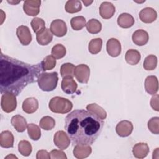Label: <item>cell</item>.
<instances>
[{
	"label": "cell",
	"mask_w": 159,
	"mask_h": 159,
	"mask_svg": "<svg viewBox=\"0 0 159 159\" xmlns=\"http://www.w3.org/2000/svg\"><path fill=\"white\" fill-rule=\"evenodd\" d=\"M43 69L41 63L30 65L1 52L0 91L18 96L28 84L37 81Z\"/></svg>",
	"instance_id": "6da1fadb"
},
{
	"label": "cell",
	"mask_w": 159,
	"mask_h": 159,
	"mask_svg": "<svg viewBox=\"0 0 159 159\" xmlns=\"http://www.w3.org/2000/svg\"><path fill=\"white\" fill-rule=\"evenodd\" d=\"M104 122L96 115L84 109H76L65 119V130L72 144L92 145L101 134Z\"/></svg>",
	"instance_id": "7a4b0ae2"
},
{
	"label": "cell",
	"mask_w": 159,
	"mask_h": 159,
	"mask_svg": "<svg viewBox=\"0 0 159 159\" xmlns=\"http://www.w3.org/2000/svg\"><path fill=\"white\" fill-rule=\"evenodd\" d=\"M58 76L57 72L42 73L38 79L37 83L39 87L43 91H53L58 83Z\"/></svg>",
	"instance_id": "3957f363"
},
{
	"label": "cell",
	"mask_w": 159,
	"mask_h": 159,
	"mask_svg": "<svg viewBox=\"0 0 159 159\" xmlns=\"http://www.w3.org/2000/svg\"><path fill=\"white\" fill-rule=\"evenodd\" d=\"M48 107L50 111L54 113L66 114L72 109L73 104L68 99L55 96L50 99Z\"/></svg>",
	"instance_id": "277c9868"
},
{
	"label": "cell",
	"mask_w": 159,
	"mask_h": 159,
	"mask_svg": "<svg viewBox=\"0 0 159 159\" xmlns=\"http://www.w3.org/2000/svg\"><path fill=\"white\" fill-rule=\"evenodd\" d=\"M1 106L5 112L9 113L14 111L17 107L16 96L11 93L2 94Z\"/></svg>",
	"instance_id": "5b68a950"
},
{
	"label": "cell",
	"mask_w": 159,
	"mask_h": 159,
	"mask_svg": "<svg viewBox=\"0 0 159 159\" xmlns=\"http://www.w3.org/2000/svg\"><path fill=\"white\" fill-rule=\"evenodd\" d=\"M74 76L81 83H87L90 76V69L87 65L80 64L75 66Z\"/></svg>",
	"instance_id": "8992f818"
},
{
	"label": "cell",
	"mask_w": 159,
	"mask_h": 159,
	"mask_svg": "<svg viewBox=\"0 0 159 159\" xmlns=\"http://www.w3.org/2000/svg\"><path fill=\"white\" fill-rule=\"evenodd\" d=\"M55 145L61 150L66 149L70 143V139L64 131L60 130L57 132L53 137Z\"/></svg>",
	"instance_id": "52a82bcc"
},
{
	"label": "cell",
	"mask_w": 159,
	"mask_h": 159,
	"mask_svg": "<svg viewBox=\"0 0 159 159\" xmlns=\"http://www.w3.org/2000/svg\"><path fill=\"white\" fill-rule=\"evenodd\" d=\"M41 1L39 0H29L24 2L23 9L24 12L30 16H36L40 12Z\"/></svg>",
	"instance_id": "ba28073f"
},
{
	"label": "cell",
	"mask_w": 159,
	"mask_h": 159,
	"mask_svg": "<svg viewBox=\"0 0 159 159\" xmlns=\"http://www.w3.org/2000/svg\"><path fill=\"white\" fill-rule=\"evenodd\" d=\"M50 30L57 37H63L67 32V26L63 20L55 19L50 24Z\"/></svg>",
	"instance_id": "9c48e42d"
},
{
	"label": "cell",
	"mask_w": 159,
	"mask_h": 159,
	"mask_svg": "<svg viewBox=\"0 0 159 159\" xmlns=\"http://www.w3.org/2000/svg\"><path fill=\"white\" fill-rule=\"evenodd\" d=\"M116 131L117 135L120 137H128L133 131V124L129 120H122L117 124L116 127Z\"/></svg>",
	"instance_id": "30bf717a"
},
{
	"label": "cell",
	"mask_w": 159,
	"mask_h": 159,
	"mask_svg": "<svg viewBox=\"0 0 159 159\" xmlns=\"http://www.w3.org/2000/svg\"><path fill=\"white\" fill-rule=\"evenodd\" d=\"M17 36L23 45H28L32 41V37L30 31L27 26L20 25L16 30Z\"/></svg>",
	"instance_id": "8fae6325"
},
{
	"label": "cell",
	"mask_w": 159,
	"mask_h": 159,
	"mask_svg": "<svg viewBox=\"0 0 159 159\" xmlns=\"http://www.w3.org/2000/svg\"><path fill=\"white\" fill-rule=\"evenodd\" d=\"M106 50L110 56L112 57H118L121 53V44L120 42L115 38L109 39L106 43Z\"/></svg>",
	"instance_id": "7c38bea8"
},
{
	"label": "cell",
	"mask_w": 159,
	"mask_h": 159,
	"mask_svg": "<svg viewBox=\"0 0 159 159\" xmlns=\"http://www.w3.org/2000/svg\"><path fill=\"white\" fill-rule=\"evenodd\" d=\"M157 13L152 7H145L139 12V18L144 23H152L157 19Z\"/></svg>",
	"instance_id": "4fadbf2b"
},
{
	"label": "cell",
	"mask_w": 159,
	"mask_h": 159,
	"mask_svg": "<svg viewBox=\"0 0 159 159\" xmlns=\"http://www.w3.org/2000/svg\"><path fill=\"white\" fill-rule=\"evenodd\" d=\"M77 87V83L73 80V77L67 76L63 78L61 83V88L65 93L68 94H72L76 91Z\"/></svg>",
	"instance_id": "5bb4252c"
},
{
	"label": "cell",
	"mask_w": 159,
	"mask_h": 159,
	"mask_svg": "<svg viewBox=\"0 0 159 159\" xmlns=\"http://www.w3.org/2000/svg\"><path fill=\"white\" fill-rule=\"evenodd\" d=\"M116 11L115 6L110 2L104 1L99 7V14L102 18L108 19L111 18Z\"/></svg>",
	"instance_id": "9a60e30c"
},
{
	"label": "cell",
	"mask_w": 159,
	"mask_h": 159,
	"mask_svg": "<svg viewBox=\"0 0 159 159\" xmlns=\"http://www.w3.org/2000/svg\"><path fill=\"white\" fill-rule=\"evenodd\" d=\"M132 39L135 45L143 46L148 42L149 35L145 30L143 29H139L133 33Z\"/></svg>",
	"instance_id": "2e32d148"
},
{
	"label": "cell",
	"mask_w": 159,
	"mask_h": 159,
	"mask_svg": "<svg viewBox=\"0 0 159 159\" xmlns=\"http://www.w3.org/2000/svg\"><path fill=\"white\" fill-rule=\"evenodd\" d=\"M145 89L149 94L154 95L158 90V81L155 76H148L145 80Z\"/></svg>",
	"instance_id": "e0dca14e"
},
{
	"label": "cell",
	"mask_w": 159,
	"mask_h": 159,
	"mask_svg": "<svg viewBox=\"0 0 159 159\" xmlns=\"http://www.w3.org/2000/svg\"><path fill=\"white\" fill-rule=\"evenodd\" d=\"M92 152V148L90 145H76L74 147L73 153L75 157L78 159L87 158Z\"/></svg>",
	"instance_id": "ac0fdd59"
},
{
	"label": "cell",
	"mask_w": 159,
	"mask_h": 159,
	"mask_svg": "<svg viewBox=\"0 0 159 159\" xmlns=\"http://www.w3.org/2000/svg\"><path fill=\"white\" fill-rule=\"evenodd\" d=\"M149 147L146 143L140 142L136 143L132 148V153L135 157L137 158H143L149 152Z\"/></svg>",
	"instance_id": "d6986e66"
},
{
	"label": "cell",
	"mask_w": 159,
	"mask_h": 159,
	"mask_svg": "<svg viewBox=\"0 0 159 159\" xmlns=\"http://www.w3.org/2000/svg\"><path fill=\"white\" fill-rule=\"evenodd\" d=\"M23 111L27 114H32L35 112L39 107V102L37 99L34 97L25 99L22 106Z\"/></svg>",
	"instance_id": "ffe728a7"
},
{
	"label": "cell",
	"mask_w": 159,
	"mask_h": 159,
	"mask_svg": "<svg viewBox=\"0 0 159 159\" xmlns=\"http://www.w3.org/2000/svg\"><path fill=\"white\" fill-rule=\"evenodd\" d=\"M36 39L39 44L47 45L50 43L53 39V34L49 29H45L36 35Z\"/></svg>",
	"instance_id": "44dd1931"
},
{
	"label": "cell",
	"mask_w": 159,
	"mask_h": 159,
	"mask_svg": "<svg viewBox=\"0 0 159 159\" xmlns=\"http://www.w3.org/2000/svg\"><path fill=\"white\" fill-rule=\"evenodd\" d=\"M14 135L9 130H5L0 134V145L6 148H11L14 146Z\"/></svg>",
	"instance_id": "7402d4cb"
},
{
	"label": "cell",
	"mask_w": 159,
	"mask_h": 159,
	"mask_svg": "<svg viewBox=\"0 0 159 159\" xmlns=\"http://www.w3.org/2000/svg\"><path fill=\"white\" fill-rule=\"evenodd\" d=\"M11 122L15 129L19 132H23L25 131L27 126L26 119L20 115L14 116L11 119Z\"/></svg>",
	"instance_id": "603a6c76"
},
{
	"label": "cell",
	"mask_w": 159,
	"mask_h": 159,
	"mask_svg": "<svg viewBox=\"0 0 159 159\" xmlns=\"http://www.w3.org/2000/svg\"><path fill=\"white\" fill-rule=\"evenodd\" d=\"M135 22V20L132 15L128 13H122L117 18L118 25L124 29L131 27Z\"/></svg>",
	"instance_id": "cb8c5ba5"
},
{
	"label": "cell",
	"mask_w": 159,
	"mask_h": 159,
	"mask_svg": "<svg viewBox=\"0 0 159 159\" xmlns=\"http://www.w3.org/2000/svg\"><path fill=\"white\" fill-rule=\"evenodd\" d=\"M140 53L135 49L128 50L125 55V59L127 63L131 65H137L140 60Z\"/></svg>",
	"instance_id": "d4e9b609"
},
{
	"label": "cell",
	"mask_w": 159,
	"mask_h": 159,
	"mask_svg": "<svg viewBox=\"0 0 159 159\" xmlns=\"http://www.w3.org/2000/svg\"><path fill=\"white\" fill-rule=\"evenodd\" d=\"M86 109L88 111L96 115L102 120L105 119L107 117V113L106 111L102 107H101L96 103L88 104L86 106Z\"/></svg>",
	"instance_id": "484cf974"
},
{
	"label": "cell",
	"mask_w": 159,
	"mask_h": 159,
	"mask_svg": "<svg viewBox=\"0 0 159 159\" xmlns=\"http://www.w3.org/2000/svg\"><path fill=\"white\" fill-rule=\"evenodd\" d=\"M86 29L92 34H96L101 32L102 29L101 23L96 19H91L86 24Z\"/></svg>",
	"instance_id": "4316f807"
},
{
	"label": "cell",
	"mask_w": 159,
	"mask_h": 159,
	"mask_svg": "<svg viewBox=\"0 0 159 159\" xmlns=\"http://www.w3.org/2000/svg\"><path fill=\"white\" fill-rule=\"evenodd\" d=\"M65 11L70 14L80 12L82 9V5L80 1L78 0H69L66 2Z\"/></svg>",
	"instance_id": "83f0119b"
},
{
	"label": "cell",
	"mask_w": 159,
	"mask_h": 159,
	"mask_svg": "<svg viewBox=\"0 0 159 159\" xmlns=\"http://www.w3.org/2000/svg\"><path fill=\"white\" fill-rule=\"evenodd\" d=\"M29 137L33 140H38L41 137V130L40 127L33 123L27 124V126Z\"/></svg>",
	"instance_id": "f1b7e54d"
},
{
	"label": "cell",
	"mask_w": 159,
	"mask_h": 159,
	"mask_svg": "<svg viewBox=\"0 0 159 159\" xmlns=\"http://www.w3.org/2000/svg\"><path fill=\"white\" fill-rule=\"evenodd\" d=\"M102 40L101 38H95L92 39L88 45V50L91 54L98 53L102 48Z\"/></svg>",
	"instance_id": "f546056e"
},
{
	"label": "cell",
	"mask_w": 159,
	"mask_h": 159,
	"mask_svg": "<svg viewBox=\"0 0 159 159\" xmlns=\"http://www.w3.org/2000/svg\"><path fill=\"white\" fill-rule=\"evenodd\" d=\"M40 127L45 130H50L55 125V121L53 118L50 116L43 117L39 122Z\"/></svg>",
	"instance_id": "4dcf8cb0"
},
{
	"label": "cell",
	"mask_w": 159,
	"mask_h": 159,
	"mask_svg": "<svg viewBox=\"0 0 159 159\" xmlns=\"http://www.w3.org/2000/svg\"><path fill=\"white\" fill-rule=\"evenodd\" d=\"M75 66L73 64L70 63H66L63 64L60 67V74L62 78L74 76V70Z\"/></svg>",
	"instance_id": "1f68e13d"
},
{
	"label": "cell",
	"mask_w": 159,
	"mask_h": 159,
	"mask_svg": "<svg viewBox=\"0 0 159 159\" xmlns=\"http://www.w3.org/2000/svg\"><path fill=\"white\" fill-rule=\"evenodd\" d=\"M18 150L22 155L27 157L30 155L32 147L30 142L27 140H21L18 144Z\"/></svg>",
	"instance_id": "d6a6232c"
},
{
	"label": "cell",
	"mask_w": 159,
	"mask_h": 159,
	"mask_svg": "<svg viewBox=\"0 0 159 159\" xmlns=\"http://www.w3.org/2000/svg\"><path fill=\"white\" fill-rule=\"evenodd\" d=\"M71 26L75 30H80L86 25V19L83 16L74 17L70 21Z\"/></svg>",
	"instance_id": "836d02e7"
},
{
	"label": "cell",
	"mask_w": 159,
	"mask_h": 159,
	"mask_svg": "<svg viewBox=\"0 0 159 159\" xmlns=\"http://www.w3.org/2000/svg\"><path fill=\"white\" fill-rule=\"evenodd\" d=\"M157 65V58L154 55H148L144 60L143 68L146 70H153Z\"/></svg>",
	"instance_id": "e575fe53"
},
{
	"label": "cell",
	"mask_w": 159,
	"mask_h": 159,
	"mask_svg": "<svg viewBox=\"0 0 159 159\" xmlns=\"http://www.w3.org/2000/svg\"><path fill=\"white\" fill-rule=\"evenodd\" d=\"M66 48L61 44L58 43L54 45L52 49V55L56 59H60L66 55Z\"/></svg>",
	"instance_id": "d590c367"
},
{
	"label": "cell",
	"mask_w": 159,
	"mask_h": 159,
	"mask_svg": "<svg viewBox=\"0 0 159 159\" xmlns=\"http://www.w3.org/2000/svg\"><path fill=\"white\" fill-rule=\"evenodd\" d=\"M30 25L34 32L36 34L41 32L45 29V21L40 17L33 18L30 22Z\"/></svg>",
	"instance_id": "8d00e7d4"
},
{
	"label": "cell",
	"mask_w": 159,
	"mask_h": 159,
	"mask_svg": "<svg viewBox=\"0 0 159 159\" xmlns=\"http://www.w3.org/2000/svg\"><path fill=\"white\" fill-rule=\"evenodd\" d=\"M44 71L50 70L55 68L56 65V60L52 55L45 57L41 62Z\"/></svg>",
	"instance_id": "74e56055"
},
{
	"label": "cell",
	"mask_w": 159,
	"mask_h": 159,
	"mask_svg": "<svg viewBox=\"0 0 159 159\" xmlns=\"http://www.w3.org/2000/svg\"><path fill=\"white\" fill-rule=\"evenodd\" d=\"M148 130L154 134H159V117H154L151 118L148 122Z\"/></svg>",
	"instance_id": "f35d334b"
},
{
	"label": "cell",
	"mask_w": 159,
	"mask_h": 159,
	"mask_svg": "<svg viewBox=\"0 0 159 159\" xmlns=\"http://www.w3.org/2000/svg\"><path fill=\"white\" fill-rule=\"evenodd\" d=\"M50 157L51 158L55 159V158H61V159H66L67 157L66 154L61 150H52L50 153Z\"/></svg>",
	"instance_id": "ab89813d"
},
{
	"label": "cell",
	"mask_w": 159,
	"mask_h": 159,
	"mask_svg": "<svg viewBox=\"0 0 159 159\" xmlns=\"http://www.w3.org/2000/svg\"><path fill=\"white\" fill-rule=\"evenodd\" d=\"M158 99H159V96L158 94H154L150 100V106L152 108L156 111H159V107H158Z\"/></svg>",
	"instance_id": "60d3db41"
},
{
	"label": "cell",
	"mask_w": 159,
	"mask_h": 159,
	"mask_svg": "<svg viewBox=\"0 0 159 159\" xmlns=\"http://www.w3.org/2000/svg\"><path fill=\"white\" fill-rule=\"evenodd\" d=\"M50 154L45 150H39L36 154V158L37 159H50Z\"/></svg>",
	"instance_id": "b9f144b4"
},
{
	"label": "cell",
	"mask_w": 159,
	"mask_h": 159,
	"mask_svg": "<svg viewBox=\"0 0 159 159\" xmlns=\"http://www.w3.org/2000/svg\"><path fill=\"white\" fill-rule=\"evenodd\" d=\"M82 2L84 4L85 6H88L93 2V1H82Z\"/></svg>",
	"instance_id": "7bdbcfd3"
},
{
	"label": "cell",
	"mask_w": 159,
	"mask_h": 159,
	"mask_svg": "<svg viewBox=\"0 0 159 159\" xmlns=\"http://www.w3.org/2000/svg\"><path fill=\"white\" fill-rule=\"evenodd\" d=\"M14 157V158H17V157H16V156H14V155H8V156H7L6 158H9V157H10V158H11V157Z\"/></svg>",
	"instance_id": "ee69618b"
}]
</instances>
